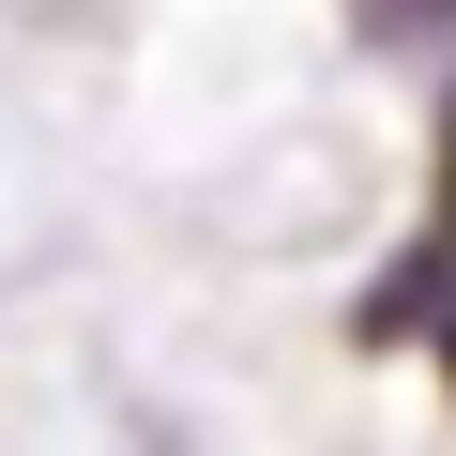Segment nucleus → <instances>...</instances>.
Instances as JSON below:
<instances>
[{
    "instance_id": "obj_1",
    "label": "nucleus",
    "mask_w": 456,
    "mask_h": 456,
    "mask_svg": "<svg viewBox=\"0 0 456 456\" xmlns=\"http://www.w3.org/2000/svg\"><path fill=\"white\" fill-rule=\"evenodd\" d=\"M441 213H456V152H441Z\"/></svg>"
}]
</instances>
